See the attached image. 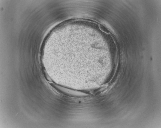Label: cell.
I'll return each instance as SVG.
<instances>
[{
	"mask_svg": "<svg viewBox=\"0 0 161 128\" xmlns=\"http://www.w3.org/2000/svg\"><path fill=\"white\" fill-rule=\"evenodd\" d=\"M52 86L59 92L66 95L73 96H86L87 94L81 91L72 90L60 85L52 84Z\"/></svg>",
	"mask_w": 161,
	"mask_h": 128,
	"instance_id": "cell-1",
	"label": "cell"
},
{
	"mask_svg": "<svg viewBox=\"0 0 161 128\" xmlns=\"http://www.w3.org/2000/svg\"><path fill=\"white\" fill-rule=\"evenodd\" d=\"M100 28L101 29H102V30L106 33H109L110 31L108 30L105 27L102 26V25H101L100 26Z\"/></svg>",
	"mask_w": 161,
	"mask_h": 128,
	"instance_id": "cell-2",
	"label": "cell"
}]
</instances>
